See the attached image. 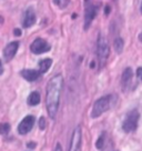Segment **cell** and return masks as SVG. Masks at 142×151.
I'll return each mask as SVG.
<instances>
[{
	"instance_id": "cell-1",
	"label": "cell",
	"mask_w": 142,
	"mask_h": 151,
	"mask_svg": "<svg viewBox=\"0 0 142 151\" xmlns=\"http://www.w3.org/2000/svg\"><path fill=\"white\" fill-rule=\"evenodd\" d=\"M63 88V78L61 75L52 77L47 85V96H46V107L49 117L55 119L58 112L60 96Z\"/></svg>"
},
{
	"instance_id": "cell-2",
	"label": "cell",
	"mask_w": 142,
	"mask_h": 151,
	"mask_svg": "<svg viewBox=\"0 0 142 151\" xmlns=\"http://www.w3.org/2000/svg\"><path fill=\"white\" fill-rule=\"evenodd\" d=\"M97 55H98V59H99L100 68H103L107 60H108V58H109L110 48L105 37L102 36V35H99V37H98V41H97Z\"/></svg>"
},
{
	"instance_id": "cell-3",
	"label": "cell",
	"mask_w": 142,
	"mask_h": 151,
	"mask_svg": "<svg viewBox=\"0 0 142 151\" xmlns=\"http://www.w3.org/2000/svg\"><path fill=\"white\" fill-rule=\"evenodd\" d=\"M111 100H112V97L111 96H104V97H101L97 100L92 107V111H91V117L92 118H98L100 117L102 113H104L105 111H108L110 108H111Z\"/></svg>"
},
{
	"instance_id": "cell-4",
	"label": "cell",
	"mask_w": 142,
	"mask_h": 151,
	"mask_svg": "<svg viewBox=\"0 0 142 151\" xmlns=\"http://www.w3.org/2000/svg\"><path fill=\"white\" fill-rule=\"evenodd\" d=\"M139 119H140V113L137 109H133L130 112L127 114L126 119L123 120L122 122V129L124 132L130 133L137 130L138 128V122H139Z\"/></svg>"
},
{
	"instance_id": "cell-5",
	"label": "cell",
	"mask_w": 142,
	"mask_h": 151,
	"mask_svg": "<svg viewBox=\"0 0 142 151\" xmlns=\"http://www.w3.org/2000/svg\"><path fill=\"white\" fill-rule=\"evenodd\" d=\"M34 121H36V118L32 114H28L21 121H20L19 126H18V132L19 134H27L29 132L32 130L33 124H34Z\"/></svg>"
},
{
	"instance_id": "cell-6",
	"label": "cell",
	"mask_w": 142,
	"mask_h": 151,
	"mask_svg": "<svg viewBox=\"0 0 142 151\" xmlns=\"http://www.w3.org/2000/svg\"><path fill=\"white\" fill-rule=\"evenodd\" d=\"M81 140H82V130L80 126H77L72 132L69 151H80L81 150Z\"/></svg>"
},
{
	"instance_id": "cell-7",
	"label": "cell",
	"mask_w": 142,
	"mask_h": 151,
	"mask_svg": "<svg viewBox=\"0 0 142 151\" xmlns=\"http://www.w3.org/2000/svg\"><path fill=\"white\" fill-rule=\"evenodd\" d=\"M30 50L32 53L34 55H41V53H44V52H48L50 50V46L49 43L43 40L41 38H37L30 46Z\"/></svg>"
},
{
	"instance_id": "cell-8",
	"label": "cell",
	"mask_w": 142,
	"mask_h": 151,
	"mask_svg": "<svg viewBox=\"0 0 142 151\" xmlns=\"http://www.w3.org/2000/svg\"><path fill=\"white\" fill-rule=\"evenodd\" d=\"M97 12H98V7L95 6L93 4H89L87 2L85 4V29H87L90 27L92 20L95 18L97 16Z\"/></svg>"
},
{
	"instance_id": "cell-9",
	"label": "cell",
	"mask_w": 142,
	"mask_h": 151,
	"mask_svg": "<svg viewBox=\"0 0 142 151\" xmlns=\"http://www.w3.org/2000/svg\"><path fill=\"white\" fill-rule=\"evenodd\" d=\"M18 48H19L18 41H14V42H10L9 45H7V47L4 49V59L6 62H9L14 59V57L16 56V53L18 51Z\"/></svg>"
},
{
	"instance_id": "cell-10",
	"label": "cell",
	"mask_w": 142,
	"mask_h": 151,
	"mask_svg": "<svg viewBox=\"0 0 142 151\" xmlns=\"http://www.w3.org/2000/svg\"><path fill=\"white\" fill-rule=\"evenodd\" d=\"M132 77H133L132 69L130 67L126 68L124 71L122 72V77H121V86H122L123 91H127L130 88L131 82H132Z\"/></svg>"
},
{
	"instance_id": "cell-11",
	"label": "cell",
	"mask_w": 142,
	"mask_h": 151,
	"mask_svg": "<svg viewBox=\"0 0 142 151\" xmlns=\"http://www.w3.org/2000/svg\"><path fill=\"white\" fill-rule=\"evenodd\" d=\"M20 73H21V76H22L27 81L32 82V81H36L38 79L39 77H40V73H41V72L34 70V69H24V70H22Z\"/></svg>"
},
{
	"instance_id": "cell-12",
	"label": "cell",
	"mask_w": 142,
	"mask_h": 151,
	"mask_svg": "<svg viewBox=\"0 0 142 151\" xmlns=\"http://www.w3.org/2000/svg\"><path fill=\"white\" fill-rule=\"evenodd\" d=\"M34 22H36V14H34L32 9H28L27 12H26V14H24L22 26H24V28H29V27L33 26Z\"/></svg>"
},
{
	"instance_id": "cell-13",
	"label": "cell",
	"mask_w": 142,
	"mask_h": 151,
	"mask_svg": "<svg viewBox=\"0 0 142 151\" xmlns=\"http://www.w3.org/2000/svg\"><path fill=\"white\" fill-rule=\"evenodd\" d=\"M40 100H41V97H40V93H39L38 91H33L31 93L29 94L28 99H27V104L29 106H37V104H40Z\"/></svg>"
},
{
	"instance_id": "cell-14",
	"label": "cell",
	"mask_w": 142,
	"mask_h": 151,
	"mask_svg": "<svg viewBox=\"0 0 142 151\" xmlns=\"http://www.w3.org/2000/svg\"><path fill=\"white\" fill-rule=\"evenodd\" d=\"M52 65V60L49 59V58H46V59H42L41 61L39 62V71L41 73H44L49 70V68L51 67Z\"/></svg>"
},
{
	"instance_id": "cell-15",
	"label": "cell",
	"mask_w": 142,
	"mask_h": 151,
	"mask_svg": "<svg viewBox=\"0 0 142 151\" xmlns=\"http://www.w3.org/2000/svg\"><path fill=\"white\" fill-rule=\"evenodd\" d=\"M113 47H114V50L117 53H121L123 51V47H124V42H123L122 38L120 37H117L114 39V42H113Z\"/></svg>"
},
{
	"instance_id": "cell-16",
	"label": "cell",
	"mask_w": 142,
	"mask_h": 151,
	"mask_svg": "<svg viewBox=\"0 0 142 151\" xmlns=\"http://www.w3.org/2000/svg\"><path fill=\"white\" fill-rule=\"evenodd\" d=\"M105 132H102L101 134H100V137L98 138V140L95 142V147H97V149H102L104 147V142H105Z\"/></svg>"
},
{
	"instance_id": "cell-17",
	"label": "cell",
	"mask_w": 142,
	"mask_h": 151,
	"mask_svg": "<svg viewBox=\"0 0 142 151\" xmlns=\"http://www.w3.org/2000/svg\"><path fill=\"white\" fill-rule=\"evenodd\" d=\"M10 131V124L9 123H0V134H8Z\"/></svg>"
},
{
	"instance_id": "cell-18",
	"label": "cell",
	"mask_w": 142,
	"mask_h": 151,
	"mask_svg": "<svg viewBox=\"0 0 142 151\" xmlns=\"http://www.w3.org/2000/svg\"><path fill=\"white\" fill-rule=\"evenodd\" d=\"M39 128H40V130L46 129V119H44V117H40V119H39Z\"/></svg>"
},
{
	"instance_id": "cell-19",
	"label": "cell",
	"mask_w": 142,
	"mask_h": 151,
	"mask_svg": "<svg viewBox=\"0 0 142 151\" xmlns=\"http://www.w3.org/2000/svg\"><path fill=\"white\" fill-rule=\"evenodd\" d=\"M137 77L140 80H142V67H140V68L137 69Z\"/></svg>"
},
{
	"instance_id": "cell-20",
	"label": "cell",
	"mask_w": 142,
	"mask_h": 151,
	"mask_svg": "<svg viewBox=\"0 0 142 151\" xmlns=\"http://www.w3.org/2000/svg\"><path fill=\"white\" fill-rule=\"evenodd\" d=\"M27 147H28L29 149H34L36 147H37V145H36V142H33V141H30L27 143Z\"/></svg>"
},
{
	"instance_id": "cell-21",
	"label": "cell",
	"mask_w": 142,
	"mask_h": 151,
	"mask_svg": "<svg viewBox=\"0 0 142 151\" xmlns=\"http://www.w3.org/2000/svg\"><path fill=\"white\" fill-rule=\"evenodd\" d=\"M14 33L16 36H20V35H21V31H20V29H14Z\"/></svg>"
},
{
	"instance_id": "cell-22",
	"label": "cell",
	"mask_w": 142,
	"mask_h": 151,
	"mask_svg": "<svg viewBox=\"0 0 142 151\" xmlns=\"http://www.w3.org/2000/svg\"><path fill=\"white\" fill-rule=\"evenodd\" d=\"M55 151H62V148H61V146H60L59 143H57V146H56V149H55Z\"/></svg>"
},
{
	"instance_id": "cell-23",
	"label": "cell",
	"mask_w": 142,
	"mask_h": 151,
	"mask_svg": "<svg viewBox=\"0 0 142 151\" xmlns=\"http://www.w3.org/2000/svg\"><path fill=\"white\" fill-rule=\"evenodd\" d=\"M4 73V67H2V62L0 60V75H2Z\"/></svg>"
},
{
	"instance_id": "cell-24",
	"label": "cell",
	"mask_w": 142,
	"mask_h": 151,
	"mask_svg": "<svg viewBox=\"0 0 142 151\" xmlns=\"http://www.w3.org/2000/svg\"><path fill=\"white\" fill-rule=\"evenodd\" d=\"M139 40H140V41L142 42V32L140 33V35H139Z\"/></svg>"
},
{
	"instance_id": "cell-25",
	"label": "cell",
	"mask_w": 142,
	"mask_h": 151,
	"mask_svg": "<svg viewBox=\"0 0 142 151\" xmlns=\"http://www.w3.org/2000/svg\"><path fill=\"white\" fill-rule=\"evenodd\" d=\"M105 14H109V7H107V8H105Z\"/></svg>"
},
{
	"instance_id": "cell-26",
	"label": "cell",
	"mask_w": 142,
	"mask_h": 151,
	"mask_svg": "<svg viewBox=\"0 0 142 151\" xmlns=\"http://www.w3.org/2000/svg\"><path fill=\"white\" fill-rule=\"evenodd\" d=\"M140 11H141V14H142V4H141V7H140Z\"/></svg>"
}]
</instances>
